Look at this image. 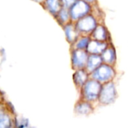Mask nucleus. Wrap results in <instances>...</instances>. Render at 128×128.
Here are the masks:
<instances>
[{
    "label": "nucleus",
    "mask_w": 128,
    "mask_h": 128,
    "mask_svg": "<svg viewBox=\"0 0 128 128\" xmlns=\"http://www.w3.org/2000/svg\"><path fill=\"white\" fill-rule=\"evenodd\" d=\"M103 84L97 80L90 78L84 85L79 89L80 98L91 102H97Z\"/></svg>",
    "instance_id": "nucleus-1"
},
{
    "label": "nucleus",
    "mask_w": 128,
    "mask_h": 128,
    "mask_svg": "<svg viewBox=\"0 0 128 128\" xmlns=\"http://www.w3.org/2000/svg\"><path fill=\"white\" fill-rule=\"evenodd\" d=\"M116 70L115 66L110 65L106 63H103L91 74H90L91 78H93L102 84L113 81L116 76Z\"/></svg>",
    "instance_id": "nucleus-2"
},
{
    "label": "nucleus",
    "mask_w": 128,
    "mask_h": 128,
    "mask_svg": "<svg viewBox=\"0 0 128 128\" xmlns=\"http://www.w3.org/2000/svg\"><path fill=\"white\" fill-rule=\"evenodd\" d=\"M118 98L116 85L113 81L103 83L97 103L102 106H109L115 102Z\"/></svg>",
    "instance_id": "nucleus-3"
},
{
    "label": "nucleus",
    "mask_w": 128,
    "mask_h": 128,
    "mask_svg": "<svg viewBox=\"0 0 128 128\" xmlns=\"http://www.w3.org/2000/svg\"><path fill=\"white\" fill-rule=\"evenodd\" d=\"M71 20L76 22L79 19L90 14L93 10V5L84 0H77L69 8Z\"/></svg>",
    "instance_id": "nucleus-4"
},
{
    "label": "nucleus",
    "mask_w": 128,
    "mask_h": 128,
    "mask_svg": "<svg viewBox=\"0 0 128 128\" xmlns=\"http://www.w3.org/2000/svg\"><path fill=\"white\" fill-rule=\"evenodd\" d=\"M99 23V20L92 13L75 22V27L81 35H90Z\"/></svg>",
    "instance_id": "nucleus-5"
},
{
    "label": "nucleus",
    "mask_w": 128,
    "mask_h": 128,
    "mask_svg": "<svg viewBox=\"0 0 128 128\" xmlns=\"http://www.w3.org/2000/svg\"><path fill=\"white\" fill-rule=\"evenodd\" d=\"M16 116L11 106L2 100L0 102V128L15 127Z\"/></svg>",
    "instance_id": "nucleus-6"
},
{
    "label": "nucleus",
    "mask_w": 128,
    "mask_h": 128,
    "mask_svg": "<svg viewBox=\"0 0 128 128\" xmlns=\"http://www.w3.org/2000/svg\"><path fill=\"white\" fill-rule=\"evenodd\" d=\"M71 67L72 70L85 68L89 53L86 50L71 49Z\"/></svg>",
    "instance_id": "nucleus-7"
},
{
    "label": "nucleus",
    "mask_w": 128,
    "mask_h": 128,
    "mask_svg": "<svg viewBox=\"0 0 128 128\" xmlns=\"http://www.w3.org/2000/svg\"><path fill=\"white\" fill-rule=\"evenodd\" d=\"M91 39L103 41V42H112L111 34L107 27L102 22L99 23L94 31L90 34Z\"/></svg>",
    "instance_id": "nucleus-8"
},
{
    "label": "nucleus",
    "mask_w": 128,
    "mask_h": 128,
    "mask_svg": "<svg viewBox=\"0 0 128 128\" xmlns=\"http://www.w3.org/2000/svg\"><path fill=\"white\" fill-rule=\"evenodd\" d=\"M94 112V104L88 100L79 98L74 106V112L77 116H88Z\"/></svg>",
    "instance_id": "nucleus-9"
},
{
    "label": "nucleus",
    "mask_w": 128,
    "mask_h": 128,
    "mask_svg": "<svg viewBox=\"0 0 128 128\" xmlns=\"http://www.w3.org/2000/svg\"><path fill=\"white\" fill-rule=\"evenodd\" d=\"M62 28L64 31L66 39L70 45L72 44L81 36V34L78 32L75 27V22L72 21L66 23V25L62 26Z\"/></svg>",
    "instance_id": "nucleus-10"
},
{
    "label": "nucleus",
    "mask_w": 128,
    "mask_h": 128,
    "mask_svg": "<svg viewBox=\"0 0 128 128\" xmlns=\"http://www.w3.org/2000/svg\"><path fill=\"white\" fill-rule=\"evenodd\" d=\"M91 78L90 73L85 69H78L75 70L74 74L72 75V80L74 82V85L75 86L77 89H80L84 83Z\"/></svg>",
    "instance_id": "nucleus-11"
},
{
    "label": "nucleus",
    "mask_w": 128,
    "mask_h": 128,
    "mask_svg": "<svg viewBox=\"0 0 128 128\" xmlns=\"http://www.w3.org/2000/svg\"><path fill=\"white\" fill-rule=\"evenodd\" d=\"M101 56L104 63L109 64L112 66L115 65L117 61V53H116V49L112 42L109 44L108 46L105 49V50L101 54Z\"/></svg>",
    "instance_id": "nucleus-12"
},
{
    "label": "nucleus",
    "mask_w": 128,
    "mask_h": 128,
    "mask_svg": "<svg viewBox=\"0 0 128 128\" xmlns=\"http://www.w3.org/2000/svg\"><path fill=\"white\" fill-rule=\"evenodd\" d=\"M109 44V42H103V41H100V40L91 39L86 51L89 54L101 55L103 52L105 50V49L108 46Z\"/></svg>",
    "instance_id": "nucleus-13"
},
{
    "label": "nucleus",
    "mask_w": 128,
    "mask_h": 128,
    "mask_svg": "<svg viewBox=\"0 0 128 128\" xmlns=\"http://www.w3.org/2000/svg\"><path fill=\"white\" fill-rule=\"evenodd\" d=\"M41 5L45 10H46L54 17L56 16V15L63 8L60 0H45Z\"/></svg>",
    "instance_id": "nucleus-14"
},
{
    "label": "nucleus",
    "mask_w": 128,
    "mask_h": 128,
    "mask_svg": "<svg viewBox=\"0 0 128 128\" xmlns=\"http://www.w3.org/2000/svg\"><path fill=\"white\" fill-rule=\"evenodd\" d=\"M103 63L101 55L98 54H89L88 62L85 67V69L91 74L94 70H96L99 66Z\"/></svg>",
    "instance_id": "nucleus-15"
},
{
    "label": "nucleus",
    "mask_w": 128,
    "mask_h": 128,
    "mask_svg": "<svg viewBox=\"0 0 128 128\" xmlns=\"http://www.w3.org/2000/svg\"><path fill=\"white\" fill-rule=\"evenodd\" d=\"M54 18L60 26H63L66 23L72 21L69 8H64V7H63L60 9V10L58 12V14L56 15Z\"/></svg>",
    "instance_id": "nucleus-16"
},
{
    "label": "nucleus",
    "mask_w": 128,
    "mask_h": 128,
    "mask_svg": "<svg viewBox=\"0 0 128 128\" xmlns=\"http://www.w3.org/2000/svg\"><path fill=\"white\" fill-rule=\"evenodd\" d=\"M91 40V38L90 35H81L72 44L70 45V47L71 49L86 50Z\"/></svg>",
    "instance_id": "nucleus-17"
},
{
    "label": "nucleus",
    "mask_w": 128,
    "mask_h": 128,
    "mask_svg": "<svg viewBox=\"0 0 128 128\" xmlns=\"http://www.w3.org/2000/svg\"><path fill=\"white\" fill-rule=\"evenodd\" d=\"M28 125H29L28 120L24 119V118H22L20 120H17V118H16V120H15V127H17V128H25V127H27Z\"/></svg>",
    "instance_id": "nucleus-18"
},
{
    "label": "nucleus",
    "mask_w": 128,
    "mask_h": 128,
    "mask_svg": "<svg viewBox=\"0 0 128 128\" xmlns=\"http://www.w3.org/2000/svg\"><path fill=\"white\" fill-rule=\"evenodd\" d=\"M61 3L63 4V7L66 8H69L77 0H60Z\"/></svg>",
    "instance_id": "nucleus-19"
},
{
    "label": "nucleus",
    "mask_w": 128,
    "mask_h": 128,
    "mask_svg": "<svg viewBox=\"0 0 128 128\" xmlns=\"http://www.w3.org/2000/svg\"><path fill=\"white\" fill-rule=\"evenodd\" d=\"M86 2H88V3L91 4L92 5H95V4H98V0H84Z\"/></svg>",
    "instance_id": "nucleus-20"
},
{
    "label": "nucleus",
    "mask_w": 128,
    "mask_h": 128,
    "mask_svg": "<svg viewBox=\"0 0 128 128\" xmlns=\"http://www.w3.org/2000/svg\"><path fill=\"white\" fill-rule=\"evenodd\" d=\"M32 1H33L34 2H36V3H38V4H41L44 2V1H45V0H32Z\"/></svg>",
    "instance_id": "nucleus-21"
},
{
    "label": "nucleus",
    "mask_w": 128,
    "mask_h": 128,
    "mask_svg": "<svg viewBox=\"0 0 128 128\" xmlns=\"http://www.w3.org/2000/svg\"><path fill=\"white\" fill-rule=\"evenodd\" d=\"M3 100V98H2V94L0 93V102H2Z\"/></svg>",
    "instance_id": "nucleus-22"
}]
</instances>
